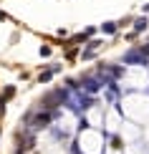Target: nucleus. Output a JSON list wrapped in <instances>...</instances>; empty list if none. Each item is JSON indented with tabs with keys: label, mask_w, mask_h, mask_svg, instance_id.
Here are the masks:
<instances>
[{
	"label": "nucleus",
	"mask_w": 149,
	"mask_h": 154,
	"mask_svg": "<svg viewBox=\"0 0 149 154\" xmlns=\"http://www.w3.org/2000/svg\"><path fill=\"white\" fill-rule=\"evenodd\" d=\"M86 86H88V91H96V88H99V86H101V83L91 79V81H88V83H86Z\"/></svg>",
	"instance_id": "7ed1b4c3"
},
{
	"label": "nucleus",
	"mask_w": 149,
	"mask_h": 154,
	"mask_svg": "<svg viewBox=\"0 0 149 154\" xmlns=\"http://www.w3.org/2000/svg\"><path fill=\"white\" fill-rule=\"evenodd\" d=\"M104 30H106V33H114L116 25H114V23H106V25H104Z\"/></svg>",
	"instance_id": "39448f33"
},
{
	"label": "nucleus",
	"mask_w": 149,
	"mask_h": 154,
	"mask_svg": "<svg viewBox=\"0 0 149 154\" xmlns=\"http://www.w3.org/2000/svg\"><path fill=\"white\" fill-rule=\"evenodd\" d=\"M147 61V53H126L124 56V63H144Z\"/></svg>",
	"instance_id": "f03ea898"
},
{
	"label": "nucleus",
	"mask_w": 149,
	"mask_h": 154,
	"mask_svg": "<svg viewBox=\"0 0 149 154\" xmlns=\"http://www.w3.org/2000/svg\"><path fill=\"white\" fill-rule=\"evenodd\" d=\"M3 111H5V104H3V101H0V116H3Z\"/></svg>",
	"instance_id": "423d86ee"
},
{
	"label": "nucleus",
	"mask_w": 149,
	"mask_h": 154,
	"mask_svg": "<svg viewBox=\"0 0 149 154\" xmlns=\"http://www.w3.org/2000/svg\"><path fill=\"white\" fill-rule=\"evenodd\" d=\"M144 53H147V56H149V46H147V48H144Z\"/></svg>",
	"instance_id": "0eeeda50"
},
{
	"label": "nucleus",
	"mask_w": 149,
	"mask_h": 154,
	"mask_svg": "<svg viewBox=\"0 0 149 154\" xmlns=\"http://www.w3.org/2000/svg\"><path fill=\"white\" fill-rule=\"evenodd\" d=\"M48 121H51V116H48V111H46V114H38V116H36L33 121H30V129H43V126H46Z\"/></svg>",
	"instance_id": "f257e3e1"
},
{
	"label": "nucleus",
	"mask_w": 149,
	"mask_h": 154,
	"mask_svg": "<svg viewBox=\"0 0 149 154\" xmlns=\"http://www.w3.org/2000/svg\"><path fill=\"white\" fill-rule=\"evenodd\" d=\"M147 28V20H137V25H134V30H144Z\"/></svg>",
	"instance_id": "20e7f679"
}]
</instances>
